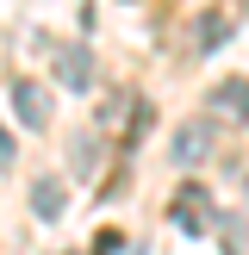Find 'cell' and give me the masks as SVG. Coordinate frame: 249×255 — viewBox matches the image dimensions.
I'll return each mask as SVG.
<instances>
[{"label": "cell", "instance_id": "6da1fadb", "mask_svg": "<svg viewBox=\"0 0 249 255\" xmlns=\"http://www.w3.org/2000/svg\"><path fill=\"white\" fill-rule=\"evenodd\" d=\"M168 218H174V231H187V237H206V231H218V218H212V193H206L199 181L174 187V199H168Z\"/></svg>", "mask_w": 249, "mask_h": 255}, {"label": "cell", "instance_id": "7a4b0ae2", "mask_svg": "<svg viewBox=\"0 0 249 255\" xmlns=\"http://www.w3.org/2000/svg\"><path fill=\"white\" fill-rule=\"evenodd\" d=\"M212 143H218L212 119H187L181 131H174V168H199V162L212 156Z\"/></svg>", "mask_w": 249, "mask_h": 255}, {"label": "cell", "instance_id": "3957f363", "mask_svg": "<svg viewBox=\"0 0 249 255\" xmlns=\"http://www.w3.org/2000/svg\"><path fill=\"white\" fill-rule=\"evenodd\" d=\"M12 112H19L25 131H44V125H50V87L19 75V81H12Z\"/></svg>", "mask_w": 249, "mask_h": 255}, {"label": "cell", "instance_id": "277c9868", "mask_svg": "<svg viewBox=\"0 0 249 255\" xmlns=\"http://www.w3.org/2000/svg\"><path fill=\"white\" fill-rule=\"evenodd\" d=\"M56 81L75 87V94H87V87H94V50L87 44H62L56 50Z\"/></svg>", "mask_w": 249, "mask_h": 255}, {"label": "cell", "instance_id": "5b68a950", "mask_svg": "<svg viewBox=\"0 0 249 255\" xmlns=\"http://www.w3.org/2000/svg\"><path fill=\"white\" fill-rule=\"evenodd\" d=\"M206 106L218 112V119H231V125H249V81H243V75L218 81V87L206 94Z\"/></svg>", "mask_w": 249, "mask_h": 255}, {"label": "cell", "instance_id": "8992f818", "mask_svg": "<svg viewBox=\"0 0 249 255\" xmlns=\"http://www.w3.org/2000/svg\"><path fill=\"white\" fill-rule=\"evenodd\" d=\"M31 212H37L44 224H56V218H62V181H50V174H44V181L31 187Z\"/></svg>", "mask_w": 249, "mask_h": 255}, {"label": "cell", "instance_id": "52a82bcc", "mask_svg": "<svg viewBox=\"0 0 249 255\" xmlns=\"http://www.w3.org/2000/svg\"><path fill=\"white\" fill-rule=\"evenodd\" d=\"M224 37H231V12H224V6H212V12H206V25H199V56H212Z\"/></svg>", "mask_w": 249, "mask_h": 255}, {"label": "cell", "instance_id": "ba28073f", "mask_svg": "<svg viewBox=\"0 0 249 255\" xmlns=\"http://www.w3.org/2000/svg\"><path fill=\"white\" fill-rule=\"evenodd\" d=\"M218 237H224V249H231V255H243V249H249V231H243V218H218Z\"/></svg>", "mask_w": 249, "mask_h": 255}, {"label": "cell", "instance_id": "9c48e42d", "mask_svg": "<svg viewBox=\"0 0 249 255\" xmlns=\"http://www.w3.org/2000/svg\"><path fill=\"white\" fill-rule=\"evenodd\" d=\"M6 162H12V137L0 131V168H6Z\"/></svg>", "mask_w": 249, "mask_h": 255}, {"label": "cell", "instance_id": "30bf717a", "mask_svg": "<svg viewBox=\"0 0 249 255\" xmlns=\"http://www.w3.org/2000/svg\"><path fill=\"white\" fill-rule=\"evenodd\" d=\"M75 255H81V249H75Z\"/></svg>", "mask_w": 249, "mask_h": 255}]
</instances>
